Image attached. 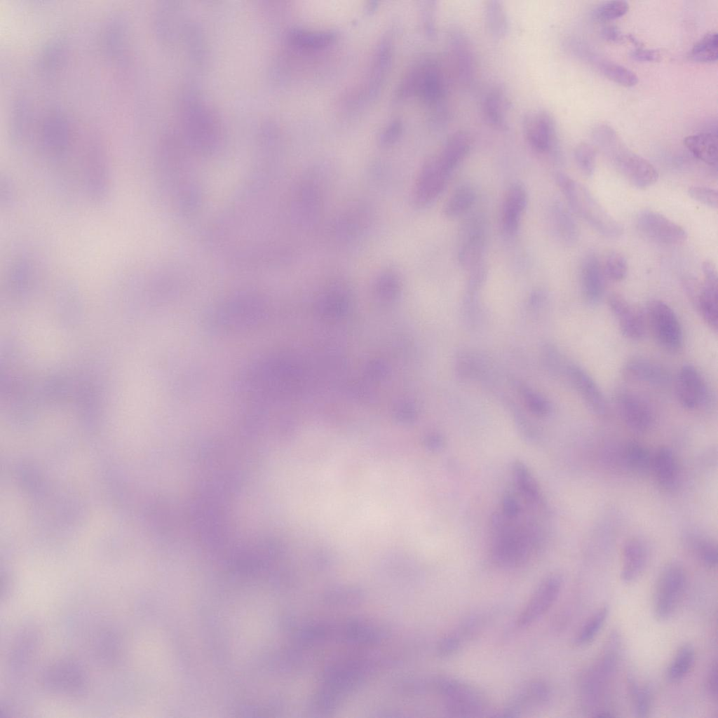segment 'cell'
Instances as JSON below:
<instances>
[{
	"mask_svg": "<svg viewBox=\"0 0 718 718\" xmlns=\"http://www.w3.org/2000/svg\"><path fill=\"white\" fill-rule=\"evenodd\" d=\"M517 517H507L500 513L492 519L491 555L494 562L503 568L523 565L541 544L536 527L515 525Z\"/></svg>",
	"mask_w": 718,
	"mask_h": 718,
	"instance_id": "cell-1",
	"label": "cell"
},
{
	"mask_svg": "<svg viewBox=\"0 0 718 718\" xmlns=\"http://www.w3.org/2000/svg\"><path fill=\"white\" fill-rule=\"evenodd\" d=\"M556 180L571 208L595 231L608 238H618L623 233V226L587 188L564 173H558Z\"/></svg>",
	"mask_w": 718,
	"mask_h": 718,
	"instance_id": "cell-2",
	"label": "cell"
},
{
	"mask_svg": "<svg viewBox=\"0 0 718 718\" xmlns=\"http://www.w3.org/2000/svg\"><path fill=\"white\" fill-rule=\"evenodd\" d=\"M595 138L617 169L632 186L637 189H645L657 182L658 174L653 165L624 147L611 128H603Z\"/></svg>",
	"mask_w": 718,
	"mask_h": 718,
	"instance_id": "cell-3",
	"label": "cell"
},
{
	"mask_svg": "<svg viewBox=\"0 0 718 718\" xmlns=\"http://www.w3.org/2000/svg\"><path fill=\"white\" fill-rule=\"evenodd\" d=\"M77 160L88 198L94 203H102L109 194L111 176L104 146L95 133L83 144Z\"/></svg>",
	"mask_w": 718,
	"mask_h": 718,
	"instance_id": "cell-4",
	"label": "cell"
},
{
	"mask_svg": "<svg viewBox=\"0 0 718 718\" xmlns=\"http://www.w3.org/2000/svg\"><path fill=\"white\" fill-rule=\"evenodd\" d=\"M435 686L442 699L445 711L449 716L480 717L486 712L484 698L471 686L447 677L437 679Z\"/></svg>",
	"mask_w": 718,
	"mask_h": 718,
	"instance_id": "cell-5",
	"label": "cell"
},
{
	"mask_svg": "<svg viewBox=\"0 0 718 718\" xmlns=\"http://www.w3.org/2000/svg\"><path fill=\"white\" fill-rule=\"evenodd\" d=\"M686 583L682 565L670 562L661 570L653 593V613L658 621L670 618L679 605Z\"/></svg>",
	"mask_w": 718,
	"mask_h": 718,
	"instance_id": "cell-6",
	"label": "cell"
},
{
	"mask_svg": "<svg viewBox=\"0 0 718 718\" xmlns=\"http://www.w3.org/2000/svg\"><path fill=\"white\" fill-rule=\"evenodd\" d=\"M646 311L649 326L658 345L670 352L678 351L682 346L683 333L672 308L661 300H653Z\"/></svg>",
	"mask_w": 718,
	"mask_h": 718,
	"instance_id": "cell-7",
	"label": "cell"
},
{
	"mask_svg": "<svg viewBox=\"0 0 718 718\" xmlns=\"http://www.w3.org/2000/svg\"><path fill=\"white\" fill-rule=\"evenodd\" d=\"M450 173L438 155L427 159L414 182L412 194L414 204L424 207L433 203L443 191Z\"/></svg>",
	"mask_w": 718,
	"mask_h": 718,
	"instance_id": "cell-8",
	"label": "cell"
},
{
	"mask_svg": "<svg viewBox=\"0 0 718 718\" xmlns=\"http://www.w3.org/2000/svg\"><path fill=\"white\" fill-rule=\"evenodd\" d=\"M636 224L645 236L660 243L679 245L687 238V233L681 226L653 210L639 212Z\"/></svg>",
	"mask_w": 718,
	"mask_h": 718,
	"instance_id": "cell-9",
	"label": "cell"
},
{
	"mask_svg": "<svg viewBox=\"0 0 718 718\" xmlns=\"http://www.w3.org/2000/svg\"><path fill=\"white\" fill-rule=\"evenodd\" d=\"M562 585V578L557 575L550 576L542 581L518 615L517 627L527 628L543 616L556 602Z\"/></svg>",
	"mask_w": 718,
	"mask_h": 718,
	"instance_id": "cell-10",
	"label": "cell"
},
{
	"mask_svg": "<svg viewBox=\"0 0 718 718\" xmlns=\"http://www.w3.org/2000/svg\"><path fill=\"white\" fill-rule=\"evenodd\" d=\"M485 224L480 215L468 219L462 226L459 249V261L466 269L479 266L483 255L485 238Z\"/></svg>",
	"mask_w": 718,
	"mask_h": 718,
	"instance_id": "cell-11",
	"label": "cell"
},
{
	"mask_svg": "<svg viewBox=\"0 0 718 718\" xmlns=\"http://www.w3.org/2000/svg\"><path fill=\"white\" fill-rule=\"evenodd\" d=\"M616 662L614 647L609 649L583 678L581 691L584 705H592L601 698L615 671Z\"/></svg>",
	"mask_w": 718,
	"mask_h": 718,
	"instance_id": "cell-12",
	"label": "cell"
},
{
	"mask_svg": "<svg viewBox=\"0 0 718 718\" xmlns=\"http://www.w3.org/2000/svg\"><path fill=\"white\" fill-rule=\"evenodd\" d=\"M675 394L680 405L687 409H696L705 405L708 391L705 379L691 365L681 367L675 379Z\"/></svg>",
	"mask_w": 718,
	"mask_h": 718,
	"instance_id": "cell-13",
	"label": "cell"
},
{
	"mask_svg": "<svg viewBox=\"0 0 718 718\" xmlns=\"http://www.w3.org/2000/svg\"><path fill=\"white\" fill-rule=\"evenodd\" d=\"M616 405L619 414L632 431L644 433L653 423V414L649 405L638 395L628 390L616 393Z\"/></svg>",
	"mask_w": 718,
	"mask_h": 718,
	"instance_id": "cell-14",
	"label": "cell"
},
{
	"mask_svg": "<svg viewBox=\"0 0 718 718\" xmlns=\"http://www.w3.org/2000/svg\"><path fill=\"white\" fill-rule=\"evenodd\" d=\"M523 130L528 144L535 151L544 154L552 149L555 140V127L547 111L539 110L526 115Z\"/></svg>",
	"mask_w": 718,
	"mask_h": 718,
	"instance_id": "cell-15",
	"label": "cell"
},
{
	"mask_svg": "<svg viewBox=\"0 0 718 718\" xmlns=\"http://www.w3.org/2000/svg\"><path fill=\"white\" fill-rule=\"evenodd\" d=\"M43 679L50 689L66 693H79L86 686L82 668L72 661H61L53 664L46 671Z\"/></svg>",
	"mask_w": 718,
	"mask_h": 718,
	"instance_id": "cell-16",
	"label": "cell"
},
{
	"mask_svg": "<svg viewBox=\"0 0 718 718\" xmlns=\"http://www.w3.org/2000/svg\"><path fill=\"white\" fill-rule=\"evenodd\" d=\"M608 304L625 337L631 340H640L644 337L646 322L639 309L617 294L609 296Z\"/></svg>",
	"mask_w": 718,
	"mask_h": 718,
	"instance_id": "cell-17",
	"label": "cell"
},
{
	"mask_svg": "<svg viewBox=\"0 0 718 718\" xmlns=\"http://www.w3.org/2000/svg\"><path fill=\"white\" fill-rule=\"evenodd\" d=\"M550 696V689L545 682H529L515 693L503 710V716L516 717L524 710L542 707L549 701Z\"/></svg>",
	"mask_w": 718,
	"mask_h": 718,
	"instance_id": "cell-18",
	"label": "cell"
},
{
	"mask_svg": "<svg viewBox=\"0 0 718 718\" xmlns=\"http://www.w3.org/2000/svg\"><path fill=\"white\" fill-rule=\"evenodd\" d=\"M567 370L573 386L588 408L599 416L607 414L608 405L606 398L591 376L576 365H571Z\"/></svg>",
	"mask_w": 718,
	"mask_h": 718,
	"instance_id": "cell-19",
	"label": "cell"
},
{
	"mask_svg": "<svg viewBox=\"0 0 718 718\" xmlns=\"http://www.w3.org/2000/svg\"><path fill=\"white\" fill-rule=\"evenodd\" d=\"M581 285L583 297L590 305L598 304L604 292V273L593 252L584 257L581 266Z\"/></svg>",
	"mask_w": 718,
	"mask_h": 718,
	"instance_id": "cell-20",
	"label": "cell"
},
{
	"mask_svg": "<svg viewBox=\"0 0 718 718\" xmlns=\"http://www.w3.org/2000/svg\"><path fill=\"white\" fill-rule=\"evenodd\" d=\"M449 40L459 79L464 86H470L475 72V57L470 41L459 29L451 32Z\"/></svg>",
	"mask_w": 718,
	"mask_h": 718,
	"instance_id": "cell-21",
	"label": "cell"
},
{
	"mask_svg": "<svg viewBox=\"0 0 718 718\" xmlns=\"http://www.w3.org/2000/svg\"><path fill=\"white\" fill-rule=\"evenodd\" d=\"M527 203L524 187L519 183L513 184L505 195L501 215V226L506 236H512L517 233Z\"/></svg>",
	"mask_w": 718,
	"mask_h": 718,
	"instance_id": "cell-22",
	"label": "cell"
},
{
	"mask_svg": "<svg viewBox=\"0 0 718 718\" xmlns=\"http://www.w3.org/2000/svg\"><path fill=\"white\" fill-rule=\"evenodd\" d=\"M623 374L630 381L654 386L664 385L670 379L668 371L661 365L642 357L628 360L623 366Z\"/></svg>",
	"mask_w": 718,
	"mask_h": 718,
	"instance_id": "cell-23",
	"label": "cell"
},
{
	"mask_svg": "<svg viewBox=\"0 0 718 718\" xmlns=\"http://www.w3.org/2000/svg\"><path fill=\"white\" fill-rule=\"evenodd\" d=\"M412 86L428 104L438 105L445 95V87L440 70L433 64L421 67L414 76Z\"/></svg>",
	"mask_w": 718,
	"mask_h": 718,
	"instance_id": "cell-24",
	"label": "cell"
},
{
	"mask_svg": "<svg viewBox=\"0 0 718 718\" xmlns=\"http://www.w3.org/2000/svg\"><path fill=\"white\" fill-rule=\"evenodd\" d=\"M509 106V101L503 88L499 86L494 87L483 98V116L487 123L494 128L506 130L508 128L506 114Z\"/></svg>",
	"mask_w": 718,
	"mask_h": 718,
	"instance_id": "cell-25",
	"label": "cell"
},
{
	"mask_svg": "<svg viewBox=\"0 0 718 718\" xmlns=\"http://www.w3.org/2000/svg\"><path fill=\"white\" fill-rule=\"evenodd\" d=\"M651 470L657 484L664 490H672L679 480L678 464L672 450L668 447L657 449L652 457Z\"/></svg>",
	"mask_w": 718,
	"mask_h": 718,
	"instance_id": "cell-26",
	"label": "cell"
},
{
	"mask_svg": "<svg viewBox=\"0 0 718 718\" xmlns=\"http://www.w3.org/2000/svg\"><path fill=\"white\" fill-rule=\"evenodd\" d=\"M647 561V550L638 538L628 539L623 548L621 578L625 583L637 579L644 571Z\"/></svg>",
	"mask_w": 718,
	"mask_h": 718,
	"instance_id": "cell-27",
	"label": "cell"
},
{
	"mask_svg": "<svg viewBox=\"0 0 718 718\" xmlns=\"http://www.w3.org/2000/svg\"><path fill=\"white\" fill-rule=\"evenodd\" d=\"M513 474L517 489L527 503L534 509L546 511V503L541 489L525 464L515 461L513 465Z\"/></svg>",
	"mask_w": 718,
	"mask_h": 718,
	"instance_id": "cell-28",
	"label": "cell"
},
{
	"mask_svg": "<svg viewBox=\"0 0 718 718\" xmlns=\"http://www.w3.org/2000/svg\"><path fill=\"white\" fill-rule=\"evenodd\" d=\"M471 146V138L464 130L453 133L438 154L445 166L452 172L466 156Z\"/></svg>",
	"mask_w": 718,
	"mask_h": 718,
	"instance_id": "cell-29",
	"label": "cell"
},
{
	"mask_svg": "<svg viewBox=\"0 0 718 718\" xmlns=\"http://www.w3.org/2000/svg\"><path fill=\"white\" fill-rule=\"evenodd\" d=\"M550 216L557 237L565 244L575 243L578 238V226L568 209L561 203H555L551 207Z\"/></svg>",
	"mask_w": 718,
	"mask_h": 718,
	"instance_id": "cell-30",
	"label": "cell"
},
{
	"mask_svg": "<svg viewBox=\"0 0 718 718\" xmlns=\"http://www.w3.org/2000/svg\"><path fill=\"white\" fill-rule=\"evenodd\" d=\"M684 144L696 158L710 165L717 166L718 151L716 135L702 133L689 135L684 139Z\"/></svg>",
	"mask_w": 718,
	"mask_h": 718,
	"instance_id": "cell-31",
	"label": "cell"
},
{
	"mask_svg": "<svg viewBox=\"0 0 718 718\" xmlns=\"http://www.w3.org/2000/svg\"><path fill=\"white\" fill-rule=\"evenodd\" d=\"M698 309L703 320L713 330H717V279H705L698 300Z\"/></svg>",
	"mask_w": 718,
	"mask_h": 718,
	"instance_id": "cell-32",
	"label": "cell"
},
{
	"mask_svg": "<svg viewBox=\"0 0 718 718\" xmlns=\"http://www.w3.org/2000/svg\"><path fill=\"white\" fill-rule=\"evenodd\" d=\"M622 458L627 468L635 474L644 475L651 469L652 456L639 442H628L623 449Z\"/></svg>",
	"mask_w": 718,
	"mask_h": 718,
	"instance_id": "cell-33",
	"label": "cell"
},
{
	"mask_svg": "<svg viewBox=\"0 0 718 718\" xmlns=\"http://www.w3.org/2000/svg\"><path fill=\"white\" fill-rule=\"evenodd\" d=\"M484 12L486 25L492 36L496 39L503 38L508 33L509 23L503 4L498 0L487 1Z\"/></svg>",
	"mask_w": 718,
	"mask_h": 718,
	"instance_id": "cell-34",
	"label": "cell"
},
{
	"mask_svg": "<svg viewBox=\"0 0 718 718\" xmlns=\"http://www.w3.org/2000/svg\"><path fill=\"white\" fill-rule=\"evenodd\" d=\"M475 200V194L473 188L468 185H461L447 200L443 207V213L447 217H456L467 212Z\"/></svg>",
	"mask_w": 718,
	"mask_h": 718,
	"instance_id": "cell-35",
	"label": "cell"
},
{
	"mask_svg": "<svg viewBox=\"0 0 718 718\" xmlns=\"http://www.w3.org/2000/svg\"><path fill=\"white\" fill-rule=\"evenodd\" d=\"M126 34L122 21L115 18L109 22L102 36V46L107 55L116 58L121 55L126 46Z\"/></svg>",
	"mask_w": 718,
	"mask_h": 718,
	"instance_id": "cell-36",
	"label": "cell"
},
{
	"mask_svg": "<svg viewBox=\"0 0 718 718\" xmlns=\"http://www.w3.org/2000/svg\"><path fill=\"white\" fill-rule=\"evenodd\" d=\"M695 661V650L690 644H684L681 646L668 671L667 677L672 682H677L682 680L692 668Z\"/></svg>",
	"mask_w": 718,
	"mask_h": 718,
	"instance_id": "cell-37",
	"label": "cell"
},
{
	"mask_svg": "<svg viewBox=\"0 0 718 718\" xmlns=\"http://www.w3.org/2000/svg\"><path fill=\"white\" fill-rule=\"evenodd\" d=\"M334 39V34L327 32H310L302 29L292 30L288 36L291 45L303 49H318L330 44Z\"/></svg>",
	"mask_w": 718,
	"mask_h": 718,
	"instance_id": "cell-38",
	"label": "cell"
},
{
	"mask_svg": "<svg viewBox=\"0 0 718 718\" xmlns=\"http://www.w3.org/2000/svg\"><path fill=\"white\" fill-rule=\"evenodd\" d=\"M691 57L699 62H712L718 58V37L715 32L707 33L692 48Z\"/></svg>",
	"mask_w": 718,
	"mask_h": 718,
	"instance_id": "cell-39",
	"label": "cell"
},
{
	"mask_svg": "<svg viewBox=\"0 0 718 718\" xmlns=\"http://www.w3.org/2000/svg\"><path fill=\"white\" fill-rule=\"evenodd\" d=\"M628 684L635 714L639 717H647L651 710L652 700L650 688L647 685L639 686L632 677H628Z\"/></svg>",
	"mask_w": 718,
	"mask_h": 718,
	"instance_id": "cell-40",
	"label": "cell"
},
{
	"mask_svg": "<svg viewBox=\"0 0 718 718\" xmlns=\"http://www.w3.org/2000/svg\"><path fill=\"white\" fill-rule=\"evenodd\" d=\"M609 612V607L604 606L594 613L579 630L575 639L576 643L585 645L591 642L602 628Z\"/></svg>",
	"mask_w": 718,
	"mask_h": 718,
	"instance_id": "cell-41",
	"label": "cell"
},
{
	"mask_svg": "<svg viewBox=\"0 0 718 718\" xmlns=\"http://www.w3.org/2000/svg\"><path fill=\"white\" fill-rule=\"evenodd\" d=\"M601 72L609 80L625 87H632L638 83L637 76L630 69L612 62H601Z\"/></svg>",
	"mask_w": 718,
	"mask_h": 718,
	"instance_id": "cell-42",
	"label": "cell"
},
{
	"mask_svg": "<svg viewBox=\"0 0 718 718\" xmlns=\"http://www.w3.org/2000/svg\"><path fill=\"white\" fill-rule=\"evenodd\" d=\"M628 9L629 5L625 1H609L597 6L592 11V16L599 20H611L623 16Z\"/></svg>",
	"mask_w": 718,
	"mask_h": 718,
	"instance_id": "cell-43",
	"label": "cell"
},
{
	"mask_svg": "<svg viewBox=\"0 0 718 718\" xmlns=\"http://www.w3.org/2000/svg\"><path fill=\"white\" fill-rule=\"evenodd\" d=\"M604 275L614 281L623 280L628 273L625 258L618 252H611L606 257L603 267Z\"/></svg>",
	"mask_w": 718,
	"mask_h": 718,
	"instance_id": "cell-44",
	"label": "cell"
},
{
	"mask_svg": "<svg viewBox=\"0 0 718 718\" xmlns=\"http://www.w3.org/2000/svg\"><path fill=\"white\" fill-rule=\"evenodd\" d=\"M574 158L576 164L585 176H591L595 169V152L588 144L583 142L576 146L574 150Z\"/></svg>",
	"mask_w": 718,
	"mask_h": 718,
	"instance_id": "cell-45",
	"label": "cell"
},
{
	"mask_svg": "<svg viewBox=\"0 0 718 718\" xmlns=\"http://www.w3.org/2000/svg\"><path fill=\"white\" fill-rule=\"evenodd\" d=\"M693 548L700 560L708 567H715L717 564V549L711 541L704 538H696L692 543Z\"/></svg>",
	"mask_w": 718,
	"mask_h": 718,
	"instance_id": "cell-46",
	"label": "cell"
},
{
	"mask_svg": "<svg viewBox=\"0 0 718 718\" xmlns=\"http://www.w3.org/2000/svg\"><path fill=\"white\" fill-rule=\"evenodd\" d=\"M688 194L693 199L705 205L712 208L718 207V193L715 189L703 187H692L689 189Z\"/></svg>",
	"mask_w": 718,
	"mask_h": 718,
	"instance_id": "cell-47",
	"label": "cell"
},
{
	"mask_svg": "<svg viewBox=\"0 0 718 718\" xmlns=\"http://www.w3.org/2000/svg\"><path fill=\"white\" fill-rule=\"evenodd\" d=\"M461 640L459 635L449 634L445 636L438 645L439 655L448 657L454 655L461 647Z\"/></svg>",
	"mask_w": 718,
	"mask_h": 718,
	"instance_id": "cell-48",
	"label": "cell"
},
{
	"mask_svg": "<svg viewBox=\"0 0 718 718\" xmlns=\"http://www.w3.org/2000/svg\"><path fill=\"white\" fill-rule=\"evenodd\" d=\"M500 513L508 517H516L520 515L522 508L513 494L510 492L505 494L502 499Z\"/></svg>",
	"mask_w": 718,
	"mask_h": 718,
	"instance_id": "cell-49",
	"label": "cell"
},
{
	"mask_svg": "<svg viewBox=\"0 0 718 718\" xmlns=\"http://www.w3.org/2000/svg\"><path fill=\"white\" fill-rule=\"evenodd\" d=\"M630 57L640 62H656L661 58L660 53L656 50L637 48L630 53Z\"/></svg>",
	"mask_w": 718,
	"mask_h": 718,
	"instance_id": "cell-50",
	"label": "cell"
},
{
	"mask_svg": "<svg viewBox=\"0 0 718 718\" xmlns=\"http://www.w3.org/2000/svg\"><path fill=\"white\" fill-rule=\"evenodd\" d=\"M400 123L398 121L393 122L384 133L381 139V144L384 145L393 144L398 139V135L400 134Z\"/></svg>",
	"mask_w": 718,
	"mask_h": 718,
	"instance_id": "cell-51",
	"label": "cell"
},
{
	"mask_svg": "<svg viewBox=\"0 0 718 718\" xmlns=\"http://www.w3.org/2000/svg\"><path fill=\"white\" fill-rule=\"evenodd\" d=\"M526 399L529 408L531 409L534 413L537 414H546L549 409L548 404L546 402H543L540 398H537L534 395L527 393L526 395Z\"/></svg>",
	"mask_w": 718,
	"mask_h": 718,
	"instance_id": "cell-52",
	"label": "cell"
},
{
	"mask_svg": "<svg viewBox=\"0 0 718 718\" xmlns=\"http://www.w3.org/2000/svg\"><path fill=\"white\" fill-rule=\"evenodd\" d=\"M707 689L712 698L716 700L717 698V670L716 661L712 664L709 670L707 680Z\"/></svg>",
	"mask_w": 718,
	"mask_h": 718,
	"instance_id": "cell-53",
	"label": "cell"
},
{
	"mask_svg": "<svg viewBox=\"0 0 718 718\" xmlns=\"http://www.w3.org/2000/svg\"><path fill=\"white\" fill-rule=\"evenodd\" d=\"M602 34L607 40L611 41L619 42L624 40V36L615 27H606L602 31Z\"/></svg>",
	"mask_w": 718,
	"mask_h": 718,
	"instance_id": "cell-54",
	"label": "cell"
}]
</instances>
